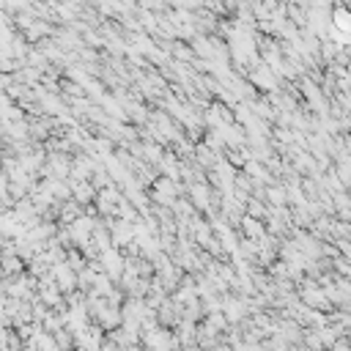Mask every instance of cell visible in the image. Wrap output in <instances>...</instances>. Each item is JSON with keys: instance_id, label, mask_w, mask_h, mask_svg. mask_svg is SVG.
Instances as JSON below:
<instances>
[{"instance_id": "obj_1", "label": "cell", "mask_w": 351, "mask_h": 351, "mask_svg": "<svg viewBox=\"0 0 351 351\" xmlns=\"http://www.w3.org/2000/svg\"><path fill=\"white\" fill-rule=\"evenodd\" d=\"M105 351H118V348H113V346H107V348H105Z\"/></svg>"}]
</instances>
